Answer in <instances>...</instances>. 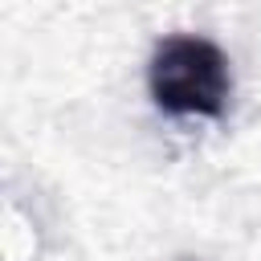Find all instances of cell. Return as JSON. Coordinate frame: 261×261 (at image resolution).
<instances>
[{
  "label": "cell",
  "instance_id": "cell-1",
  "mask_svg": "<svg viewBox=\"0 0 261 261\" xmlns=\"http://www.w3.org/2000/svg\"><path fill=\"white\" fill-rule=\"evenodd\" d=\"M151 98L163 114L175 118H220L228 106L232 73L220 45L196 33L163 37L147 65Z\"/></svg>",
  "mask_w": 261,
  "mask_h": 261
}]
</instances>
